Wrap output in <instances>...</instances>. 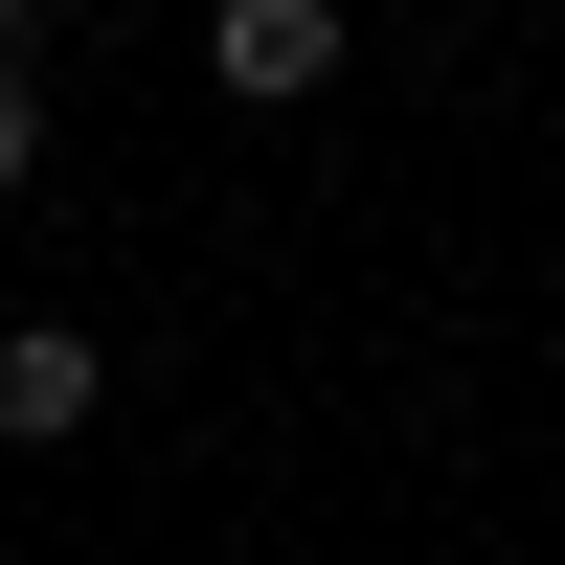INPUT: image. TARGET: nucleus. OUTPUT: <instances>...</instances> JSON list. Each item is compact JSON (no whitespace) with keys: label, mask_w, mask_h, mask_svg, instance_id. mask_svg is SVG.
I'll use <instances>...</instances> for the list:
<instances>
[{"label":"nucleus","mask_w":565,"mask_h":565,"mask_svg":"<svg viewBox=\"0 0 565 565\" xmlns=\"http://www.w3.org/2000/svg\"><path fill=\"white\" fill-rule=\"evenodd\" d=\"M204 68L249 90V114H317V90H340V0H204Z\"/></svg>","instance_id":"1"},{"label":"nucleus","mask_w":565,"mask_h":565,"mask_svg":"<svg viewBox=\"0 0 565 565\" xmlns=\"http://www.w3.org/2000/svg\"><path fill=\"white\" fill-rule=\"evenodd\" d=\"M90 407H114V340H68V317H23V340H0V452H68Z\"/></svg>","instance_id":"2"},{"label":"nucleus","mask_w":565,"mask_h":565,"mask_svg":"<svg viewBox=\"0 0 565 565\" xmlns=\"http://www.w3.org/2000/svg\"><path fill=\"white\" fill-rule=\"evenodd\" d=\"M23 181H45V68L0 45V204H23Z\"/></svg>","instance_id":"3"},{"label":"nucleus","mask_w":565,"mask_h":565,"mask_svg":"<svg viewBox=\"0 0 565 565\" xmlns=\"http://www.w3.org/2000/svg\"><path fill=\"white\" fill-rule=\"evenodd\" d=\"M23 23H45V0H0V45H23Z\"/></svg>","instance_id":"4"}]
</instances>
